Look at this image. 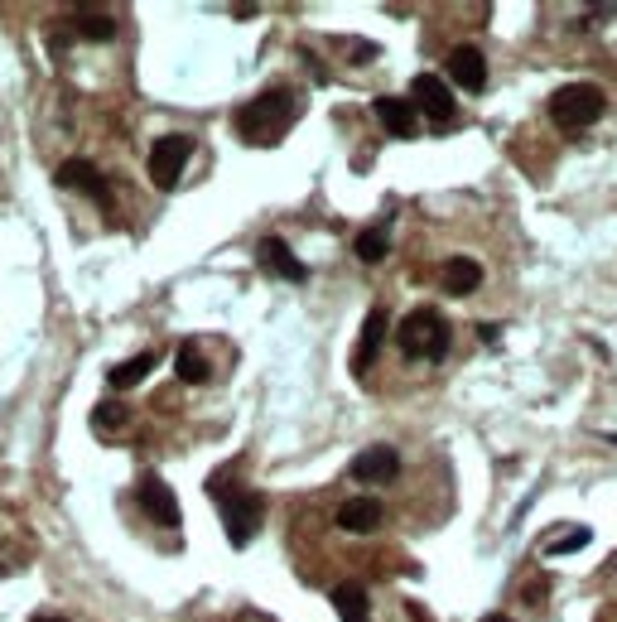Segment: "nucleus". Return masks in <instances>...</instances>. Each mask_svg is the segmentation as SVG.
Instances as JSON below:
<instances>
[{"instance_id": "9d476101", "label": "nucleus", "mask_w": 617, "mask_h": 622, "mask_svg": "<svg viewBox=\"0 0 617 622\" xmlns=\"http://www.w3.org/2000/svg\"><path fill=\"white\" fill-rule=\"evenodd\" d=\"M256 261H261V271L266 275H280V280H309V266H304L295 251H290V242H280V237H261Z\"/></svg>"}, {"instance_id": "412c9836", "label": "nucleus", "mask_w": 617, "mask_h": 622, "mask_svg": "<svg viewBox=\"0 0 617 622\" xmlns=\"http://www.w3.org/2000/svg\"><path fill=\"white\" fill-rule=\"evenodd\" d=\"M78 34H87V39H111V34H116V20L102 15V10H78Z\"/></svg>"}, {"instance_id": "423d86ee", "label": "nucleus", "mask_w": 617, "mask_h": 622, "mask_svg": "<svg viewBox=\"0 0 617 622\" xmlns=\"http://www.w3.org/2000/svg\"><path fill=\"white\" fill-rule=\"evenodd\" d=\"M135 502H140V512L150 516V521H160V526H179V521H184L179 497H174V487L164 483L160 473H140V483H135Z\"/></svg>"}, {"instance_id": "ddd939ff", "label": "nucleus", "mask_w": 617, "mask_h": 622, "mask_svg": "<svg viewBox=\"0 0 617 622\" xmlns=\"http://www.w3.org/2000/svg\"><path fill=\"white\" fill-rule=\"evenodd\" d=\"M449 78H454L463 92H483V87H487V58H483V49H473V44H458L454 54H449Z\"/></svg>"}, {"instance_id": "f03ea898", "label": "nucleus", "mask_w": 617, "mask_h": 622, "mask_svg": "<svg viewBox=\"0 0 617 622\" xmlns=\"http://www.w3.org/2000/svg\"><path fill=\"white\" fill-rule=\"evenodd\" d=\"M396 343H401L405 357H415V362H439L449 343H454V328L449 319L434 309V304H420V309H410L405 314V324L396 328Z\"/></svg>"}, {"instance_id": "9b49d317", "label": "nucleus", "mask_w": 617, "mask_h": 622, "mask_svg": "<svg viewBox=\"0 0 617 622\" xmlns=\"http://www.w3.org/2000/svg\"><path fill=\"white\" fill-rule=\"evenodd\" d=\"M381 516H386V507H381L376 497H348L333 521H338V531H348V536H372L376 526H381Z\"/></svg>"}, {"instance_id": "6ab92c4d", "label": "nucleus", "mask_w": 617, "mask_h": 622, "mask_svg": "<svg viewBox=\"0 0 617 622\" xmlns=\"http://www.w3.org/2000/svg\"><path fill=\"white\" fill-rule=\"evenodd\" d=\"M352 251H357V261H362V266H381V261H386V251H391L386 227H362V232H357V242H352Z\"/></svg>"}, {"instance_id": "f3484780", "label": "nucleus", "mask_w": 617, "mask_h": 622, "mask_svg": "<svg viewBox=\"0 0 617 622\" xmlns=\"http://www.w3.org/2000/svg\"><path fill=\"white\" fill-rule=\"evenodd\" d=\"M150 372H155V352H140V357H131V362L111 367L107 381H111V391H131V386H140Z\"/></svg>"}, {"instance_id": "6e6552de", "label": "nucleus", "mask_w": 617, "mask_h": 622, "mask_svg": "<svg viewBox=\"0 0 617 622\" xmlns=\"http://www.w3.org/2000/svg\"><path fill=\"white\" fill-rule=\"evenodd\" d=\"M401 473V454L396 449H386V444H372V449H362L357 459L348 463V478L362 487H376V483H391Z\"/></svg>"}, {"instance_id": "1a4fd4ad", "label": "nucleus", "mask_w": 617, "mask_h": 622, "mask_svg": "<svg viewBox=\"0 0 617 622\" xmlns=\"http://www.w3.org/2000/svg\"><path fill=\"white\" fill-rule=\"evenodd\" d=\"M58 184H63V189L87 193L92 203L111 208V184H107V174H102L92 160H63V164H58Z\"/></svg>"}, {"instance_id": "a878e982", "label": "nucleus", "mask_w": 617, "mask_h": 622, "mask_svg": "<svg viewBox=\"0 0 617 622\" xmlns=\"http://www.w3.org/2000/svg\"><path fill=\"white\" fill-rule=\"evenodd\" d=\"M478 622H511V618H502V613H487V618H478Z\"/></svg>"}, {"instance_id": "b1692460", "label": "nucleus", "mask_w": 617, "mask_h": 622, "mask_svg": "<svg viewBox=\"0 0 617 622\" xmlns=\"http://www.w3.org/2000/svg\"><path fill=\"white\" fill-rule=\"evenodd\" d=\"M526 603H540V598H545V579H531V584H526Z\"/></svg>"}, {"instance_id": "a211bd4d", "label": "nucleus", "mask_w": 617, "mask_h": 622, "mask_svg": "<svg viewBox=\"0 0 617 622\" xmlns=\"http://www.w3.org/2000/svg\"><path fill=\"white\" fill-rule=\"evenodd\" d=\"M174 372H179V381H188V386H203L208 381V362H203V348L188 338V343H179V352H174Z\"/></svg>"}, {"instance_id": "f8f14e48", "label": "nucleus", "mask_w": 617, "mask_h": 622, "mask_svg": "<svg viewBox=\"0 0 617 622\" xmlns=\"http://www.w3.org/2000/svg\"><path fill=\"white\" fill-rule=\"evenodd\" d=\"M386 309L376 304L372 314H367V324H362V338H357V352H352V372L357 377H367L372 372V362H376V352H381V343H386Z\"/></svg>"}, {"instance_id": "2eb2a0df", "label": "nucleus", "mask_w": 617, "mask_h": 622, "mask_svg": "<svg viewBox=\"0 0 617 622\" xmlns=\"http://www.w3.org/2000/svg\"><path fill=\"white\" fill-rule=\"evenodd\" d=\"M478 285H483V266L473 256H449L444 261V290L449 295H473Z\"/></svg>"}, {"instance_id": "393cba45", "label": "nucleus", "mask_w": 617, "mask_h": 622, "mask_svg": "<svg viewBox=\"0 0 617 622\" xmlns=\"http://www.w3.org/2000/svg\"><path fill=\"white\" fill-rule=\"evenodd\" d=\"M34 622H68V618H58V613H39Z\"/></svg>"}, {"instance_id": "aec40b11", "label": "nucleus", "mask_w": 617, "mask_h": 622, "mask_svg": "<svg viewBox=\"0 0 617 622\" xmlns=\"http://www.w3.org/2000/svg\"><path fill=\"white\" fill-rule=\"evenodd\" d=\"M589 541H593L589 526H564V531H555L550 541L540 545V555H574V550H584Z\"/></svg>"}, {"instance_id": "dca6fc26", "label": "nucleus", "mask_w": 617, "mask_h": 622, "mask_svg": "<svg viewBox=\"0 0 617 622\" xmlns=\"http://www.w3.org/2000/svg\"><path fill=\"white\" fill-rule=\"evenodd\" d=\"M328 598H333V608H338L343 622H372V603H367V589H362V584H338Z\"/></svg>"}, {"instance_id": "4be33fe9", "label": "nucleus", "mask_w": 617, "mask_h": 622, "mask_svg": "<svg viewBox=\"0 0 617 622\" xmlns=\"http://www.w3.org/2000/svg\"><path fill=\"white\" fill-rule=\"evenodd\" d=\"M92 425H97V430H116V425H126V406H121V401H102V406L92 410Z\"/></svg>"}, {"instance_id": "20e7f679", "label": "nucleus", "mask_w": 617, "mask_h": 622, "mask_svg": "<svg viewBox=\"0 0 617 622\" xmlns=\"http://www.w3.org/2000/svg\"><path fill=\"white\" fill-rule=\"evenodd\" d=\"M222 502V526H227V541L237 545H251L261 521H266V497L251 492V487H232V497H217Z\"/></svg>"}, {"instance_id": "7ed1b4c3", "label": "nucleus", "mask_w": 617, "mask_h": 622, "mask_svg": "<svg viewBox=\"0 0 617 622\" xmlns=\"http://www.w3.org/2000/svg\"><path fill=\"white\" fill-rule=\"evenodd\" d=\"M603 111H608V97L593 82H564V87L550 92V121L560 131H589Z\"/></svg>"}, {"instance_id": "f257e3e1", "label": "nucleus", "mask_w": 617, "mask_h": 622, "mask_svg": "<svg viewBox=\"0 0 617 622\" xmlns=\"http://www.w3.org/2000/svg\"><path fill=\"white\" fill-rule=\"evenodd\" d=\"M299 102L290 87H266L261 97H251L242 111H237V131H242L246 145H275L295 126Z\"/></svg>"}, {"instance_id": "39448f33", "label": "nucleus", "mask_w": 617, "mask_h": 622, "mask_svg": "<svg viewBox=\"0 0 617 622\" xmlns=\"http://www.w3.org/2000/svg\"><path fill=\"white\" fill-rule=\"evenodd\" d=\"M188 160H193V140L188 136H160L155 145H150V160H145V169H150V184L155 189H174L179 179H184Z\"/></svg>"}, {"instance_id": "4468645a", "label": "nucleus", "mask_w": 617, "mask_h": 622, "mask_svg": "<svg viewBox=\"0 0 617 622\" xmlns=\"http://www.w3.org/2000/svg\"><path fill=\"white\" fill-rule=\"evenodd\" d=\"M372 111H376V121H381V126L391 131V136L410 140L415 131H420V116H415V107H410L405 97H376Z\"/></svg>"}, {"instance_id": "0eeeda50", "label": "nucleus", "mask_w": 617, "mask_h": 622, "mask_svg": "<svg viewBox=\"0 0 617 622\" xmlns=\"http://www.w3.org/2000/svg\"><path fill=\"white\" fill-rule=\"evenodd\" d=\"M410 107L415 111H425L430 121H439V126H449L454 121V111H458V102H454V92H449V82L444 78H434V73H420V78L410 82Z\"/></svg>"}, {"instance_id": "5701e85b", "label": "nucleus", "mask_w": 617, "mask_h": 622, "mask_svg": "<svg viewBox=\"0 0 617 622\" xmlns=\"http://www.w3.org/2000/svg\"><path fill=\"white\" fill-rule=\"evenodd\" d=\"M376 58V44H367V39H352V63H372Z\"/></svg>"}]
</instances>
